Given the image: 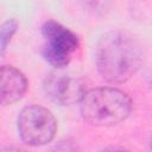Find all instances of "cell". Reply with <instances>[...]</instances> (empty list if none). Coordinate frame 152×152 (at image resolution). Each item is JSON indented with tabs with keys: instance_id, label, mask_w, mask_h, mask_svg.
Instances as JSON below:
<instances>
[{
	"instance_id": "3",
	"label": "cell",
	"mask_w": 152,
	"mask_h": 152,
	"mask_svg": "<svg viewBox=\"0 0 152 152\" xmlns=\"http://www.w3.org/2000/svg\"><path fill=\"white\" fill-rule=\"evenodd\" d=\"M17 127L24 144L28 146H42L55 138L57 120L48 108L39 104H28L20 110Z\"/></svg>"
},
{
	"instance_id": "9",
	"label": "cell",
	"mask_w": 152,
	"mask_h": 152,
	"mask_svg": "<svg viewBox=\"0 0 152 152\" xmlns=\"http://www.w3.org/2000/svg\"><path fill=\"white\" fill-rule=\"evenodd\" d=\"M148 144H150V148L152 150V135H151V138H150V142H148Z\"/></svg>"
},
{
	"instance_id": "7",
	"label": "cell",
	"mask_w": 152,
	"mask_h": 152,
	"mask_svg": "<svg viewBox=\"0 0 152 152\" xmlns=\"http://www.w3.org/2000/svg\"><path fill=\"white\" fill-rule=\"evenodd\" d=\"M18 28V23L15 19H7L6 21L2 23L1 28H0V46H1V55L5 53V50L7 45L10 44L13 34L17 32Z\"/></svg>"
},
{
	"instance_id": "8",
	"label": "cell",
	"mask_w": 152,
	"mask_h": 152,
	"mask_svg": "<svg viewBox=\"0 0 152 152\" xmlns=\"http://www.w3.org/2000/svg\"><path fill=\"white\" fill-rule=\"evenodd\" d=\"M83 8L95 15H102L109 11L114 0H78Z\"/></svg>"
},
{
	"instance_id": "1",
	"label": "cell",
	"mask_w": 152,
	"mask_h": 152,
	"mask_svg": "<svg viewBox=\"0 0 152 152\" xmlns=\"http://www.w3.org/2000/svg\"><path fill=\"white\" fill-rule=\"evenodd\" d=\"M140 43L127 32L112 30L102 34L95 48V64L100 75L110 83L128 81L141 66Z\"/></svg>"
},
{
	"instance_id": "2",
	"label": "cell",
	"mask_w": 152,
	"mask_h": 152,
	"mask_svg": "<svg viewBox=\"0 0 152 152\" xmlns=\"http://www.w3.org/2000/svg\"><path fill=\"white\" fill-rule=\"evenodd\" d=\"M80 103L83 120L95 127L118 125L132 110L129 96L120 89L109 87L87 90Z\"/></svg>"
},
{
	"instance_id": "4",
	"label": "cell",
	"mask_w": 152,
	"mask_h": 152,
	"mask_svg": "<svg viewBox=\"0 0 152 152\" xmlns=\"http://www.w3.org/2000/svg\"><path fill=\"white\" fill-rule=\"evenodd\" d=\"M42 34L45 39V43L42 46L44 59L57 69L66 66L72 53L80 46L77 36L55 20H48L43 24Z\"/></svg>"
},
{
	"instance_id": "6",
	"label": "cell",
	"mask_w": 152,
	"mask_h": 152,
	"mask_svg": "<svg viewBox=\"0 0 152 152\" xmlns=\"http://www.w3.org/2000/svg\"><path fill=\"white\" fill-rule=\"evenodd\" d=\"M27 89L24 74L12 65H2L0 71V102L2 106L20 100Z\"/></svg>"
},
{
	"instance_id": "5",
	"label": "cell",
	"mask_w": 152,
	"mask_h": 152,
	"mask_svg": "<svg viewBox=\"0 0 152 152\" xmlns=\"http://www.w3.org/2000/svg\"><path fill=\"white\" fill-rule=\"evenodd\" d=\"M43 89L46 97L61 106L81 102L87 91L86 83L81 77L59 70L49 72L45 76Z\"/></svg>"
}]
</instances>
